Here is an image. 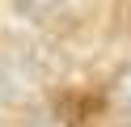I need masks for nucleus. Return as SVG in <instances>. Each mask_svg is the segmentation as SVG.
Here are the masks:
<instances>
[{"label":"nucleus","instance_id":"nucleus-1","mask_svg":"<svg viewBox=\"0 0 131 127\" xmlns=\"http://www.w3.org/2000/svg\"><path fill=\"white\" fill-rule=\"evenodd\" d=\"M38 81H42V72H38L34 55H26V51H0V102L4 106L34 102Z\"/></svg>","mask_w":131,"mask_h":127},{"label":"nucleus","instance_id":"nucleus-2","mask_svg":"<svg viewBox=\"0 0 131 127\" xmlns=\"http://www.w3.org/2000/svg\"><path fill=\"white\" fill-rule=\"evenodd\" d=\"M63 0H13V8H17V17H26V21H51L55 13H59Z\"/></svg>","mask_w":131,"mask_h":127},{"label":"nucleus","instance_id":"nucleus-3","mask_svg":"<svg viewBox=\"0 0 131 127\" xmlns=\"http://www.w3.org/2000/svg\"><path fill=\"white\" fill-rule=\"evenodd\" d=\"M110 97L118 102L123 110H131V64H127V68H118V76L110 81Z\"/></svg>","mask_w":131,"mask_h":127},{"label":"nucleus","instance_id":"nucleus-4","mask_svg":"<svg viewBox=\"0 0 131 127\" xmlns=\"http://www.w3.org/2000/svg\"><path fill=\"white\" fill-rule=\"evenodd\" d=\"M123 127H131V123H123Z\"/></svg>","mask_w":131,"mask_h":127}]
</instances>
